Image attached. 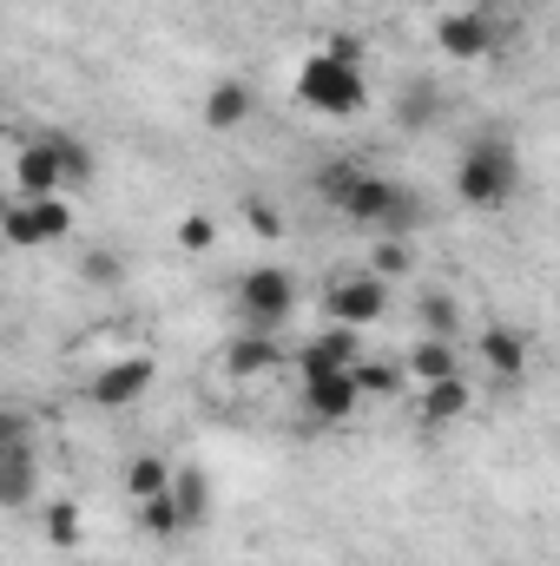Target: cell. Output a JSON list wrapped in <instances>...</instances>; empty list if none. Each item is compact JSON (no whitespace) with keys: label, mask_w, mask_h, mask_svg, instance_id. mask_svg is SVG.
I'll list each match as a JSON object with an SVG mask.
<instances>
[{"label":"cell","mask_w":560,"mask_h":566,"mask_svg":"<svg viewBox=\"0 0 560 566\" xmlns=\"http://www.w3.org/2000/svg\"><path fill=\"white\" fill-rule=\"evenodd\" d=\"M336 211H343L350 224H363V231H383V238L422 231V198L403 178H383V171H370V165H356V178L343 185Z\"/></svg>","instance_id":"obj_1"},{"label":"cell","mask_w":560,"mask_h":566,"mask_svg":"<svg viewBox=\"0 0 560 566\" xmlns=\"http://www.w3.org/2000/svg\"><path fill=\"white\" fill-rule=\"evenodd\" d=\"M515 191H521V151L501 139V133H481V139L455 158V198L468 211H501Z\"/></svg>","instance_id":"obj_2"},{"label":"cell","mask_w":560,"mask_h":566,"mask_svg":"<svg viewBox=\"0 0 560 566\" xmlns=\"http://www.w3.org/2000/svg\"><path fill=\"white\" fill-rule=\"evenodd\" d=\"M297 99L323 119H356L370 106V86H363V66L350 60H330V53H310L297 66Z\"/></svg>","instance_id":"obj_3"},{"label":"cell","mask_w":560,"mask_h":566,"mask_svg":"<svg viewBox=\"0 0 560 566\" xmlns=\"http://www.w3.org/2000/svg\"><path fill=\"white\" fill-rule=\"evenodd\" d=\"M238 316H245V329L278 336L283 323L297 316V277H290V271H278V264L245 271V277H238Z\"/></svg>","instance_id":"obj_4"},{"label":"cell","mask_w":560,"mask_h":566,"mask_svg":"<svg viewBox=\"0 0 560 566\" xmlns=\"http://www.w3.org/2000/svg\"><path fill=\"white\" fill-rule=\"evenodd\" d=\"M66 231H73L66 198H7V211H0V244H13V251H46Z\"/></svg>","instance_id":"obj_5"},{"label":"cell","mask_w":560,"mask_h":566,"mask_svg":"<svg viewBox=\"0 0 560 566\" xmlns=\"http://www.w3.org/2000/svg\"><path fill=\"white\" fill-rule=\"evenodd\" d=\"M323 310H330V323H343V329H370V323H383V316H390V283L370 277V271L330 277Z\"/></svg>","instance_id":"obj_6"},{"label":"cell","mask_w":560,"mask_h":566,"mask_svg":"<svg viewBox=\"0 0 560 566\" xmlns=\"http://www.w3.org/2000/svg\"><path fill=\"white\" fill-rule=\"evenodd\" d=\"M297 402H303V416L323 428L350 422L356 409H363V396H356V382H350V369H317V376H297Z\"/></svg>","instance_id":"obj_7"},{"label":"cell","mask_w":560,"mask_h":566,"mask_svg":"<svg viewBox=\"0 0 560 566\" xmlns=\"http://www.w3.org/2000/svg\"><path fill=\"white\" fill-rule=\"evenodd\" d=\"M152 382H158V363H152V356H120V363H106V369L86 382V402H93V409H133Z\"/></svg>","instance_id":"obj_8"},{"label":"cell","mask_w":560,"mask_h":566,"mask_svg":"<svg viewBox=\"0 0 560 566\" xmlns=\"http://www.w3.org/2000/svg\"><path fill=\"white\" fill-rule=\"evenodd\" d=\"M363 356V329H343V323H323L297 356H290V369L297 376H317V369H350Z\"/></svg>","instance_id":"obj_9"},{"label":"cell","mask_w":560,"mask_h":566,"mask_svg":"<svg viewBox=\"0 0 560 566\" xmlns=\"http://www.w3.org/2000/svg\"><path fill=\"white\" fill-rule=\"evenodd\" d=\"M165 501H172V514H178V534H198V527L211 521V474H205L198 461L172 468V488H165Z\"/></svg>","instance_id":"obj_10"},{"label":"cell","mask_w":560,"mask_h":566,"mask_svg":"<svg viewBox=\"0 0 560 566\" xmlns=\"http://www.w3.org/2000/svg\"><path fill=\"white\" fill-rule=\"evenodd\" d=\"M13 198H60L66 191V178H60V158H53V145L46 139H27L13 151Z\"/></svg>","instance_id":"obj_11"},{"label":"cell","mask_w":560,"mask_h":566,"mask_svg":"<svg viewBox=\"0 0 560 566\" xmlns=\"http://www.w3.org/2000/svg\"><path fill=\"white\" fill-rule=\"evenodd\" d=\"M475 349H481V363L495 369V389H515V382L528 376V336H521V329H501V323H495V329L475 336Z\"/></svg>","instance_id":"obj_12"},{"label":"cell","mask_w":560,"mask_h":566,"mask_svg":"<svg viewBox=\"0 0 560 566\" xmlns=\"http://www.w3.org/2000/svg\"><path fill=\"white\" fill-rule=\"evenodd\" d=\"M435 46L448 60H481L495 46V27H488V13H442L435 20Z\"/></svg>","instance_id":"obj_13"},{"label":"cell","mask_w":560,"mask_h":566,"mask_svg":"<svg viewBox=\"0 0 560 566\" xmlns=\"http://www.w3.org/2000/svg\"><path fill=\"white\" fill-rule=\"evenodd\" d=\"M225 369H231L238 382L271 376V369H283V343H278V336H265V329H245V336H231V343H225Z\"/></svg>","instance_id":"obj_14"},{"label":"cell","mask_w":560,"mask_h":566,"mask_svg":"<svg viewBox=\"0 0 560 566\" xmlns=\"http://www.w3.org/2000/svg\"><path fill=\"white\" fill-rule=\"evenodd\" d=\"M416 409H422V428H448V422H462V416L475 409V389H468L462 376L422 382V389H416Z\"/></svg>","instance_id":"obj_15"},{"label":"cell","mask_w":560,"mask_h":566,"mask_svg":"<svg viewBox=\"0 0 560 566\" xmlns=\"http://www.w3.org/2000/svg\"><path fill=\"white\" fill-rule=\"evenodd\" d=\"M251 113H258V93H251L245 80H218V86L205 93V126H211V133H238Z\"/></svg>","instance_id":"obj_16"},{"label":"cell","mask_w":560,"mask_h":566,"mask_svg":"<svg viewBox=\"0 0 560 566\" xmlns=\"http://www.w3.org/2000/svg\"><path fill=\"white\" fill-rule=\"evenodd\" d=\"M350 382H356V396H363V402H396V396L409 389L403 363H370V356H356V363H350Z\"/></svg>","instance_id":"obj_17"},{"label":"cell","mask_w":560,"mask_h":566,"mask_svg":"<svg viewBox=\"0 0 560 566\" xmlns=\"http://www.w3.org/2000/svg\"><path fill=\"white\" fill-rule=\"evenodd\" d=\"M40 494V454H0V507H33Z\"/></svg>","instance_id":"obj_18"},{"label":"cell","mask_w":560,"mask_h":566,"mask_svg":"<svg viewBox=\"0 0 560 566\" xmlns=\"http://www.w3.org/2000/svg\"><path fill=\"white\" fill-rule=\"evenodd\" d=\"M403 376L409 382H442V376H462V363H455V343H442V336H422L416 349L403 356Z\"/></svg>","instance_id":"obj_19"},{"label":"cell","mask_w":560,"mask_h":566,"mask_svg":"<svg viewBox=\"0 0 560 566\" xmlns=\"http://www.w3.org/2000/svg\"><path fill=\"white\" fill-rule=\"evenodd\" d=\"M0 454H40V416L20 402H0Z\"/></svg>","instance_id":"obj_20"},{"label":"cell","mask_w":560,"mask_h":566,"mask_svg":"<svg viewBox=\"0 0 560 566\" xmlns=\"http://www.w3.org/2000/svg\"><path fill=\"white\" fill-rule=\"evenodd\" d=\"M435 119H442V93H435V86H409V93L396 99V126H403V133H428Z\"/></svg>","instance_id":"obj_21"},{"label":"cell","mask_w":560,"mask_h":566,"mask_svg":"<svg viewBox=\"0 0 560 566\" xmlns=\"http://www.w3.org/2000/svg\"><path fill=\"white\" fill-rule=\"evenodd\" d=\"M46 145H53V158H60V178H66V185H93L100 158H93L86 145H80V139H66V133H46Z\"/></svg>","instance_id":"obj_22"},{"label":"cell","mask_w":560,"mask_h":566,"mask_svg":"<svg viewBox=\"0 0 560 566\" xmlns=\"http://www.w3.org/2000/svg\"><path fill=\"white\" fill-rule=\"evenodd\" d=\"M455 329H462V303H455L448 290H428V296H422V336L455 343Z\"/></svg>","instance_id":"obj_23"},{"label":"cell","mask_w":560,"mask_h":566,"mask_svg":"<svg viewBox=\"0 0 560 566\" xmlns=\"http://www.w3.org/2000/svg\"><path fill=\"white\" fill-rule=\"evenodd\" d=\"M46 541H53L60 554H73V547L86 541V514H80L73 501H46Z\"/></svg>","instance_id":"obj_24"},{"label":"cell","mask_w":560,"mask_h":566,"mask_svg":"<svg viewBox=\"0 0 560 566\" xmlns=\"http://www.w3.org/2000/svg\"><path fill=\"white\" fill-rule=\"evenodd\" d=\"M165 488H172V468H165L158 454H133V461H126V494H133V501H152V494H165Z\"/></svg>","instance_id":"obj_25"},{"label":"cell","mask_w":560,"mask_h":566,"mask_svg":"<svg viewBox=\"0 0 560 566\" xmlns=\"http://www.w3.org/2000/svg\"><path fill=\"white\" fill-rule=\"evenodd\" d=\"M416 271V251H409V238H376V251H370V277L396 283Z\"/></svg>","instance_id":"obj_26"},{"label":"cell","mask_w":560,"mask_h":566,"mask_svg":"<svg viewBox=\"0 0 560 566\" xmlns=\"http://www.w3.org/2000/svg\"><path fill=\"white\" fill-rule=\"evenodd\" d=\"M80 283L120 290V283H126V258H120V251H80Z\"/></svg>","instance_id":"obj_27"},{"label":"cell","mask_w":560,"mask_h":566,"mask_svg":"<svg viewBox=\"0 0 560 566\" xmlns=\"http://www.w3.org/2000/svg\"><path fill=\"white\" fill-rule=\"evenodd\" d=\"M218 244V218L211 211H185L178 218V251H211Z\"/></svg>","instance_id":"obj_28"},{"label":"cell","mask_w":560,"mask_h":566,"mask_svg":"<svg viewBox=\"0 0 560 566\" xmlns=\"http://www.w3.org/2000/svg\"><path fill=\"white\" fill-rule=\"evenodd\" d=\"M133 507H139V527L152 534V541H172V534H178V514H172V501H165V494L133 501Z\"/></svg>","instance_id":"obj_29"},{"label":"cell","mask_w":560,"mask_h":566,"mask_svg":"<svg viewBox=\"0 0 560 566\" xmlns=\"http://www.w3.org/2000/svg\"><path fill=\"white\" fill-rule=\"evenodd\" d=\"M245 224H251L258 238H283V218H278V205H265V198H245Z\"/></svg>","instance_id":"obj_30"},{"label":"cell","mask_w":560,"mask_h":566,"mask_svg":"<svg viewBox=\"0 0 560 566\" xmlns=\"http://www.w3.org/2000/svg\"><path fill=\"white\" fill-rule=\"evenodd\" d=\"M0 211H7V191H0Z\"/></svg>","instance_id":"obj_31"}]
</instances>
